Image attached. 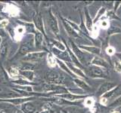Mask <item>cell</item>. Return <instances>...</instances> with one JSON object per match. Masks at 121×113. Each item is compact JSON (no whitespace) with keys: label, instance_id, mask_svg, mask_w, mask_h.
I'll list each match as a JSON object with an SVG mask.
<instances>
[{"label":"cell","instance_id":"obj_1","mask_svg":"<svg viewBox=\"0 0 121 113\" xmlns=\"http://www.w3.org/2000/svg\"><path fill=\"white\" fill-rule=\"evenodd\" d=\"M47 80L52 83L55 84H64L65 83V77L63 75L56 72H50L46 75Z\"/></svg>","mask_w":121,"mask_h":113},{"label":"cell","instance_id":"obj_2","mask_svg":"<svg viewBox=\"0 0 121 113\" xmlns=\"http://www.w3.org/2000/svg\"><path fill=\"white\" fill-rule=\"evenodd\" d=\"M48 24L49 26H50L51 29H52V31L55 33L58 34L59 32V29H58V23H57L56 19L55 18V17L50 13V15H49V18H48Z\"/></svg>","mask_w":121,"mask_h":113},{"label":"cell","instance_id":"obj_3","mask_svg":"<svg viewBox=\"0 0 121 113\" xmlns=\"http://www.w3.org/2000/svg\"><path fill=\"white\" fill-rule=\"evenodd\" d=\"M114 86H115V85L113 84V83L105 82L104 84H103L99 88V89H98V93L99 94V95H100V94H103L105 92H107L108 90L112 89Z\"/></svg>","mask_w":121,"mask_h":113},{"label":"cell","instance_id":"obj_4","mask_svg":"<svg viewBox=\"0 0 121 113\" xmlns=\"http://www.w3.org/2000/svg\"><path fill=\"white\" fill-rule=\"evenodd\" d=\"M70 46L73 49V51L74 52V54L77 56V57L79 59L81 62H84V54H83V53L79 50V49L77 47V45H76L73 42H72V41H70Z\"/></svg>","mask_w":121,"mask_h":113},{"label":"cell","instance_id":"obj_5","mask_svg":"<svg viewBox=\"0 0 121 113\" xmlns=\"http://www.w3.org/2000/svg\"><path fill=\"white\" fill-rule=\"evenodd\" d=\"M89 71L91 74H92L93 76H96V77H104V73L102 70L97 66H91L89 68Z\"/></svg>","mask_w":121,"mask_h":113},{"label":"cell","instance_id":"obj_6","mask_svg":"<svg viewBox=\"0 0 121 113\" xmlns=\"http://www.w3.org/2000/svg\"><path fill=\"white\" fill-rule=\"evenodd\" d=\"M32 49V45L29 42H25L24 44H22L20 48V54H26Z\"/></svg>","mask_w":121,"mask_h":113},{"label":"cell","instance_id":"obj_7","mask_svg":"<svg viewBox=\"0 0 121 113\" xmlns=\"http://www.w3.org/2000/svg\"><path fill=\"white\" fill-rule=\"evenodd\" d=\"M22 109H23V111L25 113H33L36 110V108L33 105V104L30 103H26L24 104L22 106Z\"/></svg>","mask_w":121,"mask_h":113},{"label":"cell","instance_id":"obj_8","mask_svg":"<svg viewBox=\"0 0 121 113\" xmlns=\"http://www.w3.org/2000/svg\"><path fill=\"white\" fill-rule=\"evenodd\" d=\"M45 56V53H33L26 56L25 60H38L43 58Z\"/></svg>","mask_w":121,"mask_h":113},{"label":"cell","instance_id":"obj_9","mask_svg":"<svg viewBox=\"0 0 121 113\" xmlns=\"http://www.w3.org/2000/svg\"><path fill=\"white\" fill-rule=\"evenodd\" d=\"M92 63L94 64H96V65H99V66H101L103 67H108V64L107 63V62L104 61L103 59H101L99 57H94L92 61Z\"/></svg>","mask_w":121,"mask_h":113},{"label":"cell","instance_id":"obj_10","mask_svg":"<svg viewBox=\"0 0 121 113\" xmlns=\"http://www.w3.org/2000/svg\"><path fill=\"white\" fill-rule=\"evenodd\" d=\"M34 22L36 26V27L39 29L40 31H43V22H42V17L40 14H38L34 18Z\"/></svg>","mask_w":121,"mask_h":113},{"label":"cell","instance_id":"obj_11","mask_svg":"<svg viewBox=\"0 0 121 113\" xmlns=\"http://www.w3.org/2000/svg\"><path fill=\"white\" fill-rule=\"evenodd\" d=\"M8 75L7 73H5V71L3 69V68L2 66H0V83L5 84L8 81Z\"/></svg>","mask_w":121,"mask_h":113},{"label":"cell","instance_id":"obj_12","mask_svg":"<svg viewBox=\"0 0 121 113\" xmlns=\"http://www.w3.org/2000/svg\"><path fill=\"white\" fill-rule=\"evenodd\" d=\"M53 52H54L58 56H59L60 58L64 59L65 60H68V61L70 60V59L68 58V56H67V54H66V53H62V52H60L59 51H57L56 49H53Z\"/></svg>","mask_w":121,"mask_h":113},{"label":"cell","instance_id":"obj_13","mask_svg":"<svg viewBox=\"0 0 121 113\" xmlns=\"http://www.w3.org/2000/svg\"><path fill=\"white\" fill-rule=\"evenodd\" d=\"M60 97H64L65 99L70 100H73L76 99H79V98H82V96H77V95H73V94H70V93H67V94H64V95H60Z\"/></svg>","mask_w":121,"mask_h":113},{"label":"cell","instance_id":"obj_14","mask_svg":"<svg viewBox=\"0 0 121 113\" xmlns=\"http://www.w3.org/2000/svg\"><path fill=\"white\" fill-rule=\"evenodd\" d=\"M75 82L77 83V85L79 87H80L82 89H84V90H89V87L87 85L86 83L84 81H82L81 80H79V79H76L75 80Z\"/></svg>","mask_w":121,"mask_h":113},{"label":"cell","instance_id":"obj_15","mask_svg":"<svg viewBox=\"0 0 121 113\" xmlns=\"http://www.w3.org/2000/svg\"><path fill=\"white\" fill-rule=\"evenodd\" d=\"M82 48L91 53H93V54H100V49L98 48L95 47H82Z\"/></svg>","mask_w":121,"mask_h":113},{"label":"cell","instance_id":"obj_16","mask_svg":"<svg viewBox=\"0 0 121 113\" xmlns=\"http://www.w3.org/2000/svg\"><path fill=\"white\" fill-rule=\"evenodd\" d=\"M64 26H65V28H66V29L67 30V32H68V33L69 34H70L71 36H77V34L75 32V31L73 29V28L72 27H70V26L68 24H67L66 22H64Z\"/></svg>","mask_w":121,"mask_h":113},{"label":"cell","instance_id":"obj_17","mask_svg":"<svg viewBox=\"0 0 121 113\" xmlns=\"http://www.w3.org/2000/svg\"><path fill=\"white\" fill-rule=\"evenodd\" d=\"M42 41H43V36H42V34L40 32H36V44L37 46H39L42 43Z\"/></svg>","mask_w":121,"mask_h":113},{"label":"cell","instance_id":"obj_18","mask_svg":"<svg viewBox=\"0 0 121 113\" xmlns=\"http://www.w3.org/2000/svg\"><path fill=\"white\" fill-rule=\"evenodd\" d=\"M21 73L22 75H24V76H26V78H28L30 80H32L33 78V72H30V71H21Z\"/></svg>","mask_w":121,"mask_h":113},{"label":"cell","instance_id":"obj_19","mask_svg":"<svg viewBox=\"0 0 121 113\" xmlns=\"http://www.w3.org/2000/svg\"><path fill=\"white\" fill-rule=\"evenodd\" d=\"M86 24H87V27H88L89 29H92V20H91V18L89 17V13L88 11H86Z\"/></svg>","mask_w":121,"mask_h":113},{"label":"cell","instance_id":"obj_20","mask_svg":"<svg viewBox=\"0 0 121 113\" xmlns=\"http://www.w3.org/2000/svg\"><path fill=\"white\" fill-rule=\"evenodd\" d=\"M7 48H8V46L5 43H4L1 48H0V55L1 56H5L6 54V52H7Z\"/></svg>","mask_w":121,"mask_h":113},{"label":"cell","instance_id":"obj_21","mask_svg":"<svg viewBox=\"0 0 121 113\" xmlns=\"http://www.w3.org/2000/svg\"><path fill=\"white\" fill-rule=\"evenodd\" d=\"M34 68H35V66H34L33 65H32V64H28V63H26L25 65H24L22 67H21V69H23V71H30V69H34Z\"/></svg>","mask_w":121,"mask_h":113},{"label":"cell","instance_id":"obj_22","mask_svg":"<svg viewBox=\"0 0 121 113\" xmlns=\"http://www.w3.org/2000/svg\"><path fill=\"white\" fill-rule=\"evenodd\" d=\"M120 31H121V29H119V27H117V26H111V27H110V29H108V33L112 34V33L120 32Z\"/></svg>","mask_w":121,"mask_h":113},{"label":"cell","instance_id":"obj_23","mask_svg":"<svg viewBox=\"0 0 121 113\" xmlns=\"http://www.w3.org/2000/svg\"><path fill=\"white\" fill-rule=\"evenodd\" d=\"M44 89L45 90H54L58 89V87H56L55 85H44Z\"/></svg>","mask_w":121,"mask_h":113},{"label":"cell","instance_id":"obj_24","mask_svg":"<svg viewBox=\"0 0 121 113\" xmlns=\"http://www.w3.org/2000/svg\"><path fill=\"white\" fill-rule=\"evenodd\" d=\"M68 66H69L70 67V69H71L72 70H73V71L75 72V73H77V74H78V75H81L82 77H84V76H85L84 74H83V73H82V72H81L80 70H79V69H76V68L73 67L71 65H70L69 63H68Z\"/></svg>","mask_w":121,"mask_h":113},{"label":"cell","instance_id":"obj_25","mask_svg":"<svg viewBox=\"0 0 121 113\" xmlns=\"http://www.w3.org/2000/svg\"><path fill=\"white\" fill-rule=\"evenodd\" d=\"M121 105V97H118L117 100H115V101H113L110 105H111V106H117V105Z\"/></svg>","mask_w":121,"mask_h":113},{"label":"cell","instance_id":"obj_26","mask_svg":"<svg viewBox=\"0 0 121 113\" xmlns=\"http://www.w3.org/2000/svg\"><path fill=\"white\" fill-rule=\"evenodd\" d=\"M119 89V87H117V88H116L114 90H111V92H109V93H106V94H104V97H112L113 94H115V93L117 92V90Z\"/></svg>","mask_w":121,"mask_h":113},{"label":"cell","instance_id":"obj_27","mask_svg":"<svg viewBox=\"0 0 121 113\" xmlns=\"http://www.w3.org/2000/svg\"><path fill=\"white\" fill-rule=\"evenodd\" d=\"M113 63H114V68H115V69L117 71H118V72H121V64L118 61H117V60H114Z\"/></svg>","mask_w":121,"mask_h":113},{"label":"cell","instance_id":"obj_28","mask_svg":"<svg viewBox=\"0 0 121 113\" xmlns=\"http://www.w3.org/2000/svg\"><path fill=\"white\" fill-rule=\"evenodd\" d=\"M28 99H17V100H10L11 103H13L14 104H19V103H21L23 102H25L26 100H27Z\"/></svg>","mask_w":121,"mask_h":113},{"label":"cell","instance_id":"obj_29","mask_svg":"<svg viewBox=\"0 0 121 113\" xmlns=\"http://www.w3.org/2000/svg\"><path fill=\"white\" fill-rule=\"evenodd\" d=\"M86 105H88V106L92 105L93 104V99L92 98H89V99H87L86 100Z\"/></svg>","mask_w":121,"mask_h":113},{"label":"cell","instance_id":"obj_30","mask_svg":"<svg viewBox=\"0 0 121 113\" xmlns=\"http://www.w3.org/2000/svg\"><path fill=\"white\" fill-rule=\"evenodd\" d=\"M58 63H59V65H60V67H61L62 68V69H64V70H66V71H67L68 72V73H70V72L69 71V70H68V69H67V68L66 67V66L65 65H64V64L62 63V62H60V61H59V60H58Z\"/></svg>","mask_w":121,"mask_h":113},{"label":"cell","instance_id":"obj_31","mask_svg":"<svg viewBox=\"0 0 121 113\" xmlns=\"http://www.w3.org/2000/svg\"><path fill=\"white\" fill-rule=\"evenodd\" d=\"M55 44H56V46H57V47H58L59 48H60L62 51H64V49H65V48H64V47L63 45H62L61 44H60V43H58V42H55Z\"/></svg>","mask_w":121,"mask_h":113},{"label":"cell","instance_id":"obj_32","mask_svg":"<svg viewBox=\"0 0 121 113\" xmlns=\"http://www.w3.org/2000/svg\"><path fill=\"white\" fill-rule=\"evenodd\" d=\"M108 22L106 21V20H104V21H102V22H101V27H103V28H107V27H108Z\"/></svg>","mask_w":121,"mask_h":113},{"label":"cell","instance_id":"obj_33","mask_svg":"<svg viewBox=\"0 0 121 113\" xmlns=\"http://www.w3.org/2000/svg\"><path fill=\"white\" fill-rule=\"evenodd\" d=\"M107 53L108 54H112L113 53V49L111 48H109L107 49Z\"/></svg>","mask_w":121,"mask_h":113},{"label":"cell","instance_id":"obj_34","mask_svg":"<svg viewBox=\"0 0 121 113\" xmlns=\"http://www.w3.org/2000/svg\"><path fill=\"white\" fill-rule=\"evenodd\" d=\"M101 103L102 104H105L106 103H107V99H105V98H102V99L101 100Z\"/></svg>","mask_w":121,"mask_h":113},{"label":"cell","instance_id":"obj_35","mask_svg":"<svg viewBox=\"0 0 121 113\" xmlns=\"http://www.w3.org/2000/svg\"><path fill=\"white\" fill-rule=\"evenodd\" d=\"M117 56H118V57H119V58L120 59V60H121V54H117Z\"/></svg>","mask_w":121,"mask_h":113},{"label":"cell","instance_id":"obj_36","mask_svg":"<svg viewBox=\"0 0 121 113\" xmlns=\"http://www.w3.org/2000/svg\"><path fill=\"white\" fill-rule=\"evenodd\" d=\"M117 110H118L117 112H119L120 113H121V106H120V107H119V108H118V109H117Z\"/></svg>","mask_w":121,"mask_h":113},{"label":"cell","instance_id":"obj_37","mask_svg":"<svg viewBox=\"0 0 121 113\" xmlns=\"http://www.w3.org/2000/svg\"><path fill=\"white\" fill-rule=\"evenodd\" d=\"M14 113H22V112H21L20 111H19V110H17L16 112H15Z\"/></svg>","mask_w":121,"mask_h":113},{"label":"cell","instance_id":"obj_38","mask_svg":"<svg viewBox=\"0 0 121 113\" xmlns=\"http://www.w3.org/2000/svg\"><path fill=\"white\" fill-rule=\"evenodd\" d=\"M41 113H50L49 112H41Z\"/></svg>","mask_w":121,"mask_h":113},{"label":"cell","instance_id":"obj_39","mask_svg":"<svg viewBox=\"0 0 121 113\" xmlns=\"http://www.w3.org/2000/svg\"><path fill=\"white\" fill-rule=\"evenodd\" d=\"M2 7H3L2 5H0V10H1V9L2 8Z\"/></svg>","mask_w":121,"mask_h":113},{"label":"cell","instance_id":"obj_40","mask_svg":"<svg viewBox=\"0 0 121 113\" xmlns=\"http://www.w3.org/2000/svg\"><path fill=\"white\" fill-rule=\"evenodd\" d=\"M113 113H120L119 112H117V111H116V112H113Z\"/></svg>","mask_w":121,"mask_h":113},{"label":"cell","instance_id":"obj_41","mask_svg":"<svg viewBox=\"0 0 121 113\" xmlns=\"http://www.w3.org/2000/svg\"><path fill=\"white\" fill-rule=\"evenodd\" d=\"M74 113H79V112H74Z\"/></svg>","mask_w":121,"mask_h":113},{"label":"cell","instance_id":"obj_42","mask_svg":"<svg viewBox=\"0 0 121 113\" xmlns=\"http://www.w3.org/2000/svg\"><path fill=\"white\" fill-rule=\"evenodd\" d=\"M0 41H1V39H0Z\"/></svg>","mask_w":121,"mask_h":113},{"label":"cell","instance_id":"obj_43","mask_svg":"<svg viewBox=\"0 0 121 113\" xmlns=\"http://www.w3.org/2000/svg\"><path fill=\"white\" fill-rule=\"evenodd\" d=\"M0 113H2V112H0Z\"/></svg>","mask_w":121,"mask_h":113},{"label":"cell","instance_id":"obj_44","mask_svg":"<svg viewBox=\"0 0 121 113\" xmlns=\"http://www.w3.org/2000/svg\"><path fill=\"white\" fill-rule=\"evenodd\" d=\"M0 20H1V18H0Z\"/></svg>","mask_w":121,"mask_h":113}]
</instances>
